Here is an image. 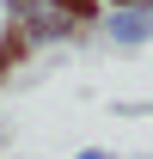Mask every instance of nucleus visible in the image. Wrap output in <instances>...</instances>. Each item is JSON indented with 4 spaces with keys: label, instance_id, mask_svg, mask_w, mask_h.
I'll use <instances>...</instances> for the list:
<instances>
[{
    "label": "nucleus",
    "instance_id": "nucleus-3",
    "mask_svg": "<svg viewBox=\"0 0 153 159\" xmlns=\"http://www.w3.org/2000/svg\"><path fill=\"white\" fill-rule=\"evenodd\" d=\"M0 67H6V49H0Z\"/></svg>",
    "mask_w": 153,
    "mask_h": 159
},
{
    "label": "nucleus",
    "instance_id": "nucleus-2",
    "mask_svg": "<svg viewBox=\"0 0 153 159\" xmlns=\"http://www.w3.org/2000/svg\"><path fill=\"white\" fill-rule=\"evenodd\" d=\"M61 12H74V19H86V12H92V0H55Z\"/></svg>",
    "mask_w": 153,
    "mask_h": 159
},
{
    "label": "nucleus",
    "instance_id": "nucleus-1",
    "mask_svg": "<svg viewBox=\"0 0 153 159\" xmlns=\"http://www.w3.org/2000/svg\"><path fill=\"white\" fill-rule=\"evenodd\" d=\"M19 55H25V31L12 25V31H6V61H19Z\"/></svg>",
    "mask_w": 153,
    "mask_h": 159
}]
</instances>
